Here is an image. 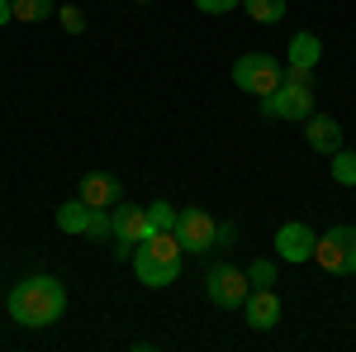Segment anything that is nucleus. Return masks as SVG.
Segmentation results:
<instances>
[{
	"label": "nucleus",
	"instance_id": "nucleus-21",
	"mask_svg": "<svg viewBox=\"0 0 356 352\" xmlns=\"http://www.w3.org/2000/svg\"><path fill=\"white\" fill-rule=\"evenodd\" d=\"M57 20H62V29H67V33H81V29H86V15L76 10V5H67V10H57Z\"/></svg>",
	"mask_w": 356,
	"mask_h": 352
},
{
	"label": "nucleus",
	"instance_id": "nucleus-2",
	"mask_svg": "<svg viewBox=\"0 0 356 352\" xmlns=\"http://www.w3.org/2000/svg\"><path fill=\"white\" fill-rule=\"evenodd\" d=\"M181 257H186V247L176 238V229H157L152 238H143L134 247V271H138L143 286L162 291V286H171L181 276Z\"/></svg>",
	"mask_w": 356,
	"mask_h": 352
},
{
	"label": "nucleus",
	"instance_id": "nucleus-18",
	"mask_svg": "<svg viewBox=\"0 0 356 352\" xmlns=\"http://www.w3.org/2000/svg\"><path fill=\"white\" fill-rule=\"evenodd\" d=\"M337 238H342V257H347V276H356V229L337 224Z\"/></svg>",
	"mask_w": 356,
	"mask_h": 352
},
{
	"label": "nucleus",
	"instance_id": "nucleus-7",
	"mask_svg": "<svg viewBox=\"0 0 356 352\" xmlns=\"http://www.w3.org/2000/svg\"><path fill=\"white\" fill-rule=\"evenodd\" d=\"M214 219L204 215V210H176V238L186 252H209L214 247Z\"/></svg>",
	"mask_w": 356,
	"mask_h": 352
},
{
	"label": "nucleus",
	"instance_id": "nucleus-20",
	"mask_svg": "<svg viewBox=\"0 0 356 352\" xmlns=\"http://www.w3.org/2000/svg\"><path fill=\"white\" fill-rule=\"evenodd\" d=\"M147 215H152L157 229H176V210H171L166 200H152V210H147Z\"/></svg>",
	"mask_w": 356,
	"mask_h": 352
},
{
	"label": "nucleus",
	"instance_id": "nucleus-5",
	"mask_svg": "<svg viewBox=\"0 0 356 352\" xmlns=\"http://www.w3.org/2000/svg\"><path fill=\"white\" fill-rule=\"evenodd\" d=\"M157 234V224H152V215L143 210V205H114V252L119 257H134V247L143 243V238H152Z\"/></svg>",
	"mask_w": 356,
	"mask_h": 352
},
{
	"label": "nucleus",
	"instance_id": "nucleus-11",
	"mask_svg": "<svg viewBox=\"0 0 356 352\" xmlns=\"http://www.w3.org/2000/svg\"><path fill=\"white\" fill-rule=\"evenodd\" d=\"M304 143H309L314 153H337V148H342V124L328 119V114H309V119H304Z\"/></svg>",
	"mask_w": 356,
	"mask_h": 352
},
{
	"label": "nucleus",
	"instance_id": "nucleus-15",
	"mask_svg": "<svg viewBox=\"0 0 356 352\" xmlns=\"http://www.w3.org/2000/svg\"><path fill=\"white\" fill-rule=\"evenodd\" d=\"M86 238L114 243V210H90V219H86Z\"/></svg>",
	"mask_w": 356,
	"mask_h": 352
},
{
	"label": "nucleus",
	"instance_id": "nucleus-17",
	"mask_svg": "<svg viewBox=\"0 0 356 352\" xmlns=\"http://www.w3.org/2000/svg\"><path fill=\"white\" fill-rule=\"evenodd\" d=\"M332 181L337 186H356V148L352 153H342V148L332 153Z\"/></svg>",
	"mask_w": 356,
	"mask_h": 352
},
{
	"label": "nucleus",
	"instance_id": "nucleus-8",
	"mask_svg": "<svg viewBox=\"0 0 356 352\" xmlns=\"http://www.w3.org/2000/svg\"><path fill=\"white\" fill-rule=\"evenodd\" d=\"M314 243H318V234L309 224H280V234H275L280 262H309L314 257Z\"/></svg>",
	"mask_w": 356,
	"mask_h": 352
},
{
	"label": "nucleus",
	"instance_id": "nucleus-6",
	"mask_svg": "<svg viewBox=\"0 0 356 352\" xmlns=\"http://www.w3.org/2000/svg\"><path fill=\"white\" fill-rule=\"evenodd\" d=\"M204 291H209V300L219 305V309H238L247 300V291H252V281H247V271H238V267H214L209 276H204Z\"/></svg>",
	"mask_w": 356,
	"mask_h": 352
},
{
	"label": "nucleus",
	"instance_id": "nucleus-3",
	"mask_svg": "<svg viewBox=\"0 0 356 352\" xmlns=\"http://www.w3.org/2000/svg\"><path fill=\"white\" fill-rule=\"evenodd\" d=\"M261 114L304 124V119L314 114V72H309V67H290L271 95H261Z\"/></svg>",
	"mask_w": 356,
	"mask_h": 352
},
{
	"label": "nucleus",
	"instance_id": "nucleus-16",
	"mask_svg": "<svg viewBox=\"0 0 356 352\" xmlns=\"http://www.w3.org/2000/svg\"><path fill=\"white\" fill-rule=\"evenodd\" d=\"M10 10H15V20L38 24V20H48V15H53V0H10Z\"/></svg>",
	"mask_w": 356,
	"mask_h": 352
},
{
	"label": "nucleus",
	"instance_id": "nucleus-14",
	"mask_svg": "<svg viewBox=\"0 0 356 352\" xmlns=\"http://www.w3.org/2000/svg\"><path fill=\"white\" fill-rule=\"evenodd\" d=\"M243 10L257 24H280L285 20V0H243Z\"/></svg>",
	"mask_w": 356,
	"mask_h": 352
},
{
	"label": "nucleus",
	"instance_id": "nucleus-19",
	"mask_svg": "<svg viewBox=\"0 0 356 352\" xmlns=\"http://www.w3.org/2000/svg\"><path fill=\"white\" fill-rule=\"evenodd\" d=\"M247 281H252V286H271L275 281V262H266V257L252 262V267H247Z\"/></svg>",
	"mask_w": 356,
	"mask_h": 352
},
{
	"label": "nucleus",
	"instance_id": "nucleus-9",
	"mask_svg": "<svg viewBox=\"0 0 356 352\" xmlns=\"http://www.w3.org/2000/svg\"><path fill=\"white\" fill-rule=\"evenodd\" d=\"M81 200L90 210H114V205L124 200V186L114 181L110 171H86L81 176Z\"/></svg>",
	"mask_w": 356,
	"mask_h": 352
},
{
	"label": "nucleus",
	"instance_id": "nucleus-4",
	"mask_svg": "<svg viewBox=\"0 0 356 352\" xmlns=\"http://www.w3.org/2000/svg\"><path fill=\"white\" fill-rule=\"evenodd\" d=\"M280 77H285V67L271 53H247L233 62V86L252 91V95H271L275 86H280Z\"/></svg>",
	"mask_w": 356,
	"mask_h": 352
},
{
	"label": "nucleus",
	"instance_id": "nucleus-22",
	"mask_svg": "<svg viewBox=\"0 0 356 352\" xmlns=\"http://www.w3.org/2000/svg\"><path fill=\"white\" fill-rule=\"evenodd\" d=\"M243 0H195V10H204V15H228V10H238Z\"/></svg>",
	"mask_w": 356,
	"mask_h": 352
},
{
	"label": "nucleus",
	"instance_id": "nucleus-12",
	"mask_svg": "<svg viewBox=\"0 0 356 352\" xmlns=\"http://www.w3.org/2000/svg\"><path fill=\"white\" fill-rule=\"evenodd\" d=\"M318 57H323V43H318V33H295L290 38V67H318Z\"/></svg>",
	"mask_w": 356,
	"mask_h": 352
},
{
	"label": "nucleus",
	"instance_id": "nucleus-10",
	"mask_svg": "<svg viewBox=\"0 0 356 352\" xmlns=\"http://www.w3.org/2000/svg\"><path fill=\"white\" fill-rule=\"evenodd\" d=\"M243 309H247V324L252 328H275L280 324V300H275L271 286H252L243 300Z\"/></svg>",
	"mask_w": 356,
	"mask_h": 352
},
{
	"label": "nucleus",
	"instance_id": "nucleus-23",
	"mask_svg": "<svg viewBox=\"0 0 356 352\" xmlns=\"http://www.w3.org/2000/svg\"><path fill=\"white\" fill-rule=\"evenodd\" d=\"M15 20V10H10V0H0V24H10Z\"/></svg>",
	"mask_w": 356,
	"mask_h": 352
},
{
	"label": "nucleus",
	"instance_id": "nucleus-1",
	"mask_svg": "<svg viewBox=\"0 0 356 352\" xmlns=\"http://www.w3.org/2000/svg\"><path fill=\"white\" fill-rule=\"evenodd\" d=\"M5 309H10V319L24 328H48L62 319V309H67V291H62V281L53 276H29L19 281L10 300H5Z\"/></svg>",
	"mask_w": 356,
	"mask_h": 352
},
{
	"label": "nucleus",
	"instance_id": "nucleus-24",
	"mask_svg": "<svg viewBox=\"0 0 356 352\" xmlns=\"http://www.w3.org/2000/svg\"><path fill=\"white\" fill-rule=\"evenodd\" d=\"M138 5H147V0H138Z\"/></svg>",
	"mask_w": 356,
	"mask_h": 352
},
{
	"label": "nucleus",
	"instance_id": "nucleus-13",
	"mask_svg": "<svg viewBox=\"0 0 356 352\" xmlns=\"http://www.w3.org/2000/svg\"><path fill=\"white\" fill-rule=\"evenodd\" d=\"M86 219H90V205L76 195V200H67V205L57 210V229H62V234H86Z\"/></svg>",
	"mask_w": 356,
	"mask_h": 352
}]
</instances>
